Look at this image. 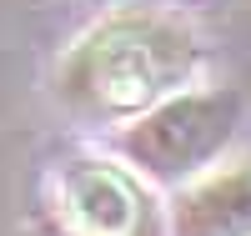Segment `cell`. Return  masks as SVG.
I'll use <instances>...</instances> for the list:
<instances>
[{
  "mask_svg": "<svg viewBox=\"0 0 251 236\" xmlns=\"http://www.w3.org/2000/svg\"><path fill=\"white\" fill-rule=\"evenodd\" d=\"M241 101L236 96H171L151 105L131 131H126V156L156 181H181L201 171L226 141L236 136Z\"/></svg>",
  "mask_w": 251,
  "mask_h": 236,
  "instance_id": "2",
  "label": "cell"
},
{
  "mask_svg": "<svg viewBox=\"0 0 251 236\" xmlns=\"http://www.w3.org/2000/svg\"><path fill=\"white\" fill-rule=\"evenodd\" d=\"M196 51L166 20H116L66 66V91L86 111H141L191 76Z\"/></svg>",
  "mask_w": 251,
  "mask_h": 236,
  "instance_id": "1",
  "label": "cell"
},
{
  "mask_svg": "<svg viewBox=\"0 0 251 236\" xmlns=\"http://www.w3.org/2000/svg\"><path fill=\"white\" fill-rule=\"evenodd\" d=\"M176 236H251V166L186 191L176 206Z\"/></svg>",
  "mask_w": 251,
  "mask_h": 236,
  "instance_id": "3",
  "label": "cell"
},
{
  "mask_svg": "<svg viewBox=\"0 0 251 236\" xmlns=\"http://www.w3.org/2000/svg\"><path fill=\"white\" fill-rule=\"evenodd\" d=\"M71 216L91 236H121L136 216V196L111 171H80L71 181Z\"/></svg>",
  "mask_w": 251,
  "mask_h": 236,
  "instance_id": "4",
  "label": "cell"
}]
</instances>
